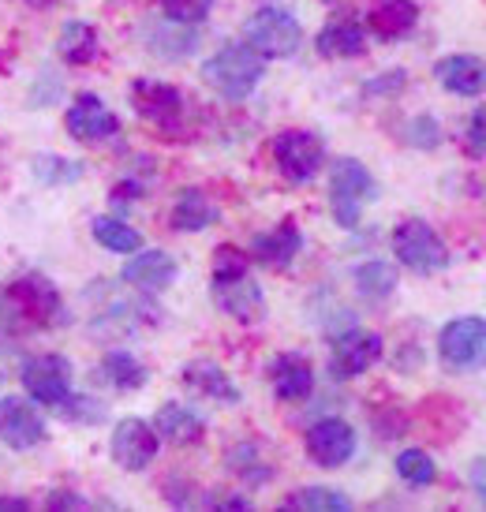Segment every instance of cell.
<instances>
[{
	"mask_svg": "<svg viewBox=\"0 0 486 512\" xmlns=\"http://www.w3.org/2000/svg\"><path fill=\"white\" fill-rule=\"evenodd\" d=\"M184 385L195 397L217 400V404H240V385L232 382L225 367L214 359H191L184 367Z\"/></svg>",
	"mask_w": 486,
	"mask_h": 512,
	"instance_id": "cell-18",
	"label": "cell"
},
{
	"mask_svg": "<svg viewBox=\"0 0 486 512\" xmlns=\"http://www.w3.org/2000/svg\"><path fill=\"white\" fill-rule=\"evenodd\" d=\"M8 311H12V303H8V296H0V322L8 318Z\"/></svg>",
	"mask_w": 486,
	"mask_h": 512,
	"instance_id": "cell-43",
	"label": "cell"
},
{
	"mask_svg": "<svg viewBox=\"0 0 486 512\" xmlns=\"http://www.w3.org/2000/svg\"><path fill=\"white\" fill-rule=\"evenodd\" d=\"M415 19H419L415 0H374L371 12H367V27L374 30V38L397 42L415 27Z\"/></svg>",
	"mask_w": 486,
	"mask_h": 512,
	"instance_id": "cell-22",
	"label": "cell"
},
{
	"mask_svg": "<svg viewBox=\"0 0 486 512\" xmlns=\"http://www.w3.org/2000/svg\"><path fill=\"white\" fill-rule=\"evenodd\" d=\"M0 441L23 453V449H34L45 441V423L42 415L30 408L27 400L19 397H4L0 400Z\"/></svg>",
	"mask_w": 486,
	"mask_h": 512,
	"instance_id": "cell-14",
	"label": "cell"
},
{
	"mask_svg": "<svg viewBox=\"0 0 486 512\" xmlns=\"http://www.w3.org/2000/svg\"><path fill=\"white\" fill-rule=\"evenodd\" d=\"M468 479H472V490L479 494V501L486 505V456H483V460H475L472 475H468Z\"/></svg>",
	"mask_w": 486,
	"mask_h": 512,
	"instance_id": "cell-39",
	"label": "cell"
},
{
	"mask_svg": "<svg viewBox=\"0 0 486 512\" xmlns=\"http://www.w3.org/2000/svg\"><path fill=\"white\" fill-rule=\"evenodd\" d=\"M154 430H158V438H165L169 445H199L202 438H206V423H202V415H195L191 408H184V404H176V400H169V404H161L158 415H154Z\"/></svg>",
	"mask_w": 486,
	"mask_h": 512,
	"instance_id": "cell-21",
	"label": "cell"
},
{
	"mask_svg": "<svg viewBox=\"0 0 486 512\" xmlns=\"http://www.w3.org/2000/svg\"><path fill=\"white\" fill-rule=\"evenodd\" d=\"M273 161L288 184H307V180H315L326 161V143L315 131H281L273 139Z\"/></svg>",
	"mask_w": 486,
	"mask_h": 512,
	"instance_id": "cell-7",
	"label": "cell"
},
{
	"mask_svg": "<svg viewBox=\"0 0 486 512\" xmlns=\"http://www.w3.org/2000/svg\"><path fill=\"white\" fill-rule=\"evenodd\" d=\"M98 378L105 385L120 389V393H135V389H143L150 382L146 367L131 352H105V359L98 363Z\"/></svg>",
	"mask_w": 486,
	"mask_h": 512,
	"instance_id": "cell-25",
	"label": "cell"
},
{
	"mask_svg": "<svg viewBox=\"0 0 486 512\" xmlns=\"http://www.w3.org/2000/svg\"><path fill=\"white\" fill-rule=\"evenodd\" d=\"M229 468L236 471V475H243L247 483H266L273 471L258 460V449L255 445H240V449H232L229 453Z\"/></svg>",
	"mask_w": 486,
	"mask_h": 512,
	"instance_id": "cell-34",
	"label": "cell"
},
{
	"mask_svg": "<svg viewBox=\"0 0 486 512\" xmlns=\"http://www.w3.org/2000/svg\"><path fill=\"white\" fill-rule=\"evenodd\" d=\"M356 453V430L344 419H318L315 427L307 430V456L318 468H341Z\"/></svg>",
	"mask_w": 486,
	"mask_h": 512,
	"instance_id": "cell-13",
	"label": "cell"
},
{
	"mask_svg": "<svg viewBox=\"0 0 486 512\" xmlns=\"http://www.w3.org/2000/svg\"><path fill=\"white\" fill-rule=\"evenodd\" d=\"M161 12L169 23H180V27H195L206 15L214 12V0H161Z\"/></svg>",
	"mask_w": 486,
	"mask_h": 512,
	"instance_id": "cell-32",
	"label": "cell"
},
{
	"mask_svg": "<svg viewBox=\"0 0 486 512\" xmlns=\"http://www.w3.org/2000/svg\"><path fill=\"white\" fill-rule=\"evenodd\" d=\"M378 359H382V337L371 329H348L329 348V374L348 382V378L367 374Z\"/></svg>",
	"mask_w": 486,
	"mask_h": 512,
	"instance_id": "cell-8",
	"label": "cell"
},
{
	"mask_svg": "<svg viewBox=\"0 0 486 512\" xmlns=\"http://www.w3.org/2000/svg\"><path fill=\"white\" fill-rule=\"evenodd\" d=\"M270 385L277 400H285V404H300L315 393V367L307 363L303 356L296 352H285V356H277L270 363Z\"/></svg>",
	"mask_w": 486,
	"mask_h": 512,
	"instance_id": "cell-16",
	"label": "cell"
},
{
	"mask_svg": "<svg viewBox=\"0 0 486 512\" xmlns=\"http://www.w3.org/2000/svg\"><path fill=\"white\" fill-rule=\"evenodd\" d=\"M438 356L442 367L453 374H472L486 367V318H453L438 333Z\"/></svg>",
	"mask_w": 486,
	"mask_h": 512,
	"instance_id": "cell-4",
	"label": "cell"
},
{
	"mask_svg": "<svg viewBox=\"0 0 486 512\" xmlns=\"http://www.w3.org/2000/svg\"><path fill=\"white\" fill-rule=\"evenodd\" d=\"M131 105L135 113L158 124V128H176L180 116H184V94L169 83H158V79H135L131 83Z\"/></svg>",
	"mask_w": 486,
	"mask_h": 512,
	"instance_id": "cell-12",
	"label": "cell"
},
{
	"mask_svg": "<svg viewBox=\"0 0 486 512\" xmlns=\"http://www.w3.org/2000/svg\"><path fill=\"white\" fill-rule=\"evenodd\" d=\"M120 277H124L131 288L158 292V288H169L172 281H176V258L165 255V251H143V247H139V255L120 270Z\"/></svg>",
	"mask_w": 486,
	"mask_h": 512,
	"instance_id": "cell-19",
	"label": "cell"
},
{
	"mask_svg": "<svg viewBox=\"0 0 486 512\" xmlns=\"http://www.w3.org/2000/svg\"><path fill=\"white\" fill-rule=\"evenodd\" d=\"M393 255L401 262L404 270L412 273H442L449 266V247L442 243V236L419 221V217H408L401 225L393 228Z\"/></svg>",
	"mask_w": 486,
	"mask_h": 512,
	"instance_id": "cell-3",
	"label": "cell"
},
{
	"mask_svg": "<svg viewBox=\"0 0 486 512\" xmlns=\"http://www.w3.org/2000/svg\"><path fill=\"white\" fill-rule=\"evenodd\" d=\"M434 79L460 98H479L486 90V60L472 53H457V57H442L434 64Z\"/></svg>",
	"mask_w": 486,
	"mask_h": 512,
	"instance_id": "cell-17",
	"label": "cell"
},
{
	"mask_svg": "<svg viewBox=\"0 0 486 512\" xmlns=\"http://www.w3.org/2000/svg\"><path fill=\"white\" fill-rule=\"evenodd\" d=\"M356 288L359 296L382 303V299H389L397 292V270L389 262H382V258H371V262L356 266Z\"/></svg>",
	"mask_w": 486,
	"mask_h": 512,
	"instance_id": "cell-29",
	"label": "cell"
},
{
	"mask_svg": "<svg viewBox=\"0 0 486 512\" xmlns=\"http://www.w3.org/2000/svg\"><path fill=\"white\" fill-rule=\"evenodd\" d=\"M90 232H94V240H98L105 251H113V255H135V251L143 247V236L131 225H124L120 217H94Z\"/></svg>",
	"mask_w": 486,
	"mask_h": 512,
	"instance_id": "cell-27",
	"label": "cell"
},
{
	"mask_svg": "<svg viewBox=\"0 0 486 512\" xmlns=\"http://www.w3.org/2000/svg\"><path fill=\"white\" fill-rule=\"evenodd\" d=\"M64 124H68V135L79 143H109L113 135H120V120L98 94H79L68 105Z\"/></svg>",
	"mask_w": 486,
	"mask_h": 512,
	"instance_id": "cell-11",
	"label": "cell"
},
{
	"mask_svg": "<svg viewBox=\"0 0 486 512\" xmlns=\"http://www.w3.org/2000/svg\"><path fill=\"white\" fill-rule=\"evenodd\" d=\"M0 509H30V501H23V498H0Z\"/></svg>",
	"mask_w": 486,
	"mask_h": 512,
	"instance_id": "cell-42",
	"label": "cell"
},
{
	"mask_svg": "<svg viewBox=\"0 0 486 512\" xmlns=\"http://www.w3.org/2000/svg\"><path fill=\"white\" fill-rule=\"evenodd\" d=\"M374 199V176L363 161L341 157L329 169V210L341 228H356L363 217V206Z\"/></svg>",
	"mask_w": 486,
	"mask_h": 512,
	"instance_id": "cell-2",
	"label": "cell"
},
{
	"mask_svg": "<svg viewBox=\"0 0 486 512\" xmlns=\"http://www.w3.org/2000/svg\"><path fill=\"white\" fill-rule=\"evenodd\" d=\"M57 412L68 419V423H101L105 419V404H98L94 397H75V393H68V397L57 404Z\"/></svg>",
	"mask_w": 486,
	"mask_h": 512,
	"instance_id": "cell-35",
	"label": "cell"
},
{
	"mask_svg": "<svg viewBox=\"0 0 486 512\" xmlns=\"http://www.w3.org/2000/svg\"><path fill=\"white\" fill-rule=\"evenodd\" d=\"M404 143L415 146V150H434V146L442 143V128H438V120L434 116H415L404 124Z\"/></svg>",
	"mask_w": 486,
	"mask_h": 512,
	"instance_id": "cell-36",
	"label": "cell"
},
{
	"mask_svg": "<svg viewBox=\"0 0 486 512\" xmlns=\"http://www.w3.org/2000/svg\"><path fill=\"white\" fill-rule=\"evenodd\" d=\"M397 475H401L408 486H430L434 479H438V468H434V460H430V453H423V449H404L401 456H397Z\"/></svg>",
	"mask_w": 486,
	"mask_h": 512,
	"instance_id": "cell-31",
	"label": "cell"
},
{
	"mask_svg": "<svg viewBox=\"0 0 486 512\" xmlns=\"http://www.w3.org/2000/svg\"><path fill=\"white\" fill-rule=\"evenodd\" d=\"M243 273H251V255H243L232 243H221L214 251V281H236Z\"/></svg>",
	"mask_w": 486,
	"mask_h": 512,
	"instance_id": "cell-33",
	"label": "cell"
},
{
	"mask_svg": "<svg viewBox=\"0 0 486 512\" xmlns=\"http://www.w3.org/2000/svg\"><path fill=\"white\" fill-rule=\"evenodd\" d=\"M300 247H303L300 228L292 225V221H281L273 232H262V236H255V243H251V255H255V262L270 266V270H285V266H292V258L300 255Z\"/></svg>",
	"mask_w": 486,
	"mask_h": 512,
	"instance_id": "cell-20",
	"label": "cell"
},
{
	"mask_svg": "<svg viewBox=\"0 0 486 512\" xmlns=\"http://www.w3.org/2000/svg\"><path fill=\"white\" fill-rule=\"evenodd\" d=\"M404 86H408V75L401 68H393V72L378 75L371 83H363V94H401Z\"/></svg>",
	"mask_w": 486,
	"mask_h": 512,
	"instance_id": "cell-38",
	"label": "cell"
},
{
	"mask_svg": "<svg viewBox=\"0 0 486 512\" xmlns=\"http://www.w3.org/2000/svg\"><path fill=\"white\" fill-rule=\"evenodd\" d=\"M8 303L15 314H23L30 326H64L68 311H64V299H60L57 285L42 277V273H27L12 281L8 288Z\"/></svg>",
	"mask_w": 486,
	"mask_h": 512,
	"instance_id": "cell-6",
	"label": "cell"
},
{
	"mask_svg": "<svg viewBox=\"0 0 486 512\" xmlns=\"http://www.w3.org/2000/svg\"><path fill=\"white\" fill-rule=\"evenodd\" d=\"M49 509H83V498H75L68 490H57V494L49 498Z\"/></svg>",
	"mask_w": 486,
	"mask_h": 512,
	"instance_id": "cell-40",
	"label": "cell"
},
{
	"mask_svg": "<svg viewBox=\"0 0 486 512\" xmlns=\"http://www.w3.org/2000/svg\"><path fill=\"white\" fill-rule=\"evenodd\" d=\"M158 430H154V423H146V419H135V415H128V419H120L113 430V460L116 468L124 471H146L150 464H154V456H158Z\"/></svg>",
	"mask_w": 486,
	"mask_h": 512,
	"instance_id": "cell-9",
	"label": "cell"
},
{
	"mask_svg": "<svg viewBox=\"0 0 486 512\" xmlns=\"http://www.w3.org/2000/svg\"><path fill=\"white\" fill-rule=\"evenodd\" d=\"M30 172H34V180L45 187H68V184H75V180H83V165L60 154H34L30 157Z\"/></svg>",
	"mask_w": 486,
	"mask_h": 512,
	"instance_id": "cell-28",
	"label": "cell"
},
{
	"mask_svg": "<svg viewBox=\"0 0 486 512\" xmlns=\"http://www.w3.org/2000/svg\"><path fill=\"white\" fill-rule=\"evenodd\" d=\"M303 42L300 23L285 12V8H258L247 23H243V45H251L258 57L281 60L292 57Z\"/></svg>",
	"mask_w": 486,
	"mask_h": 512,
	"instance_id": "cell-5",
	"label": "cell"
},
{
	"mask_svg": "<svg viewBox=\"0 0 486 512\" xmlns=\"http://www.w3.org/2000/svg\"><path fill=\"white\" fill-rule=\"evenodd\" d=\"M214 303L221 311L236 318V322H262V314H266V296H262V288L251 281V273H243L236 281H214Z\"/></svg>",
	"mask_w": 486,
	"mask_h": 512,
	"instance_id": "cell-15",
	"label": "cell"
},
{
	"mask_svg": "<svg viewBox=\"0 0 486 512\" xmlns=\"http://www.w3.org/2000/svg\"><path fill=\"white\" fill-rule=\"evenodd\" d=\"M464 146H468V154L486 157V105H479V109L468 116V128H464Z\"/></svg>",
	"mask_w": 486,
	"mask_h": 512,
	"instance_id": "cell-37",
	"label": "cell"
},
{
	"mask_svg": "<svg viewBox=\"0 0 486 512\" xmlns=\"http://www.w3.org/2000/svg\"><path fill=\"white\" fill-rule=\"evenodd\" d=\"M0 382H4V374H0Z\"/></svg>",
	"mask_w": 486,
	"mask_h": 512,
	"instance_id": "cell-44",
	"label": "cell"
},
{
	"mask_svg": "<svg viewBox=\"0 0 486 512\" xmlns=\"http://www.w3.org/2000/svg\"><path fill=\"white\" fill-rule=\"evenodd\" d=\"M266 75V57H258L251 45H225L202 64V79L221 98L243 101L255 94V86Z\"/></svg>",
	"mask_w": 486,
	"mask_h": 512,
	"instance_id": "cell-1",
	"label": "cell"
},
{
	"mask_svg": "<svg viewBox=\"0 0 486 512\" xmlns=\"http://www.w3.org/2000/svg\"><path fill=\"white\" fill-rule=\"evenodd\" d=\"M23 389L38 404H53L57 408L60 400L72 393V363L64 356H34L23 363Z\"/></svg>",
	"mask_w": 486,
	"mask_h": 512,
	"instance_id": "cell-10",
	"label": "cell"
},
{
	"mask_svg": "<svg viewBox=\"0 0 486 512\" xmlns=\"http://www.w3.org/2000/svg\"><path fill=\"white\" fill-rule=\"evenodd\" d=\"M281 509H300V512H348L352 501L344 498L333 486H303L292 498L281 501Z\"/></svg>",
	"mask_w": 486,
	"mask_h": 512,
	"instance_id": "cell-30",
	"label": "cell"
},
{
	"mask_svg": "<svg viewBox=\"0 0 486 512\" xmlns=\"http://www.w3.org/2000/svg\"><path fill=\"white\" fill-rule=\"evenodd\" d=\"M206 505H210V509H251V501L247 498H206Z\"/></svg>",
	"mask_w": 486,
	"mask_h": 512,
	"instance_id": "cell-41",
	"label": "cell"
},
{
	"mask_svg": "<svg viewBox=\"0 0 486 512\" xmlns=\"http://www.w3.org/2000/svg\"><path fill=\"white\" fill-rule=\"evenodd\" d=\"M217 206L202 191H195V187H187V191H180V199H176V206H172V228L176 232H202V228L217 225Z\"/></svg>",
	"mask_w": 486,
	"mask_h": 512,
	"instance_id": "cell-26",
	"label": "cell"
},
{
	"mask_svg": "<svg viewBox=\"0 0 486 512\" xmlns=\"http://www.w3.org/2000/svg\"><path fill=\"white\" fill-rule=\"evenodd\" d=\"M98 30L90 27V23H83V19H72V23H64L60 27V38H57V53L72 68H83V64H90V60H98Z\"/></svg>",
	"mask_w": 486,
	"mask_h": 512,
	"instance_id": "cell-24",
	"label": "cell"
},
{
	"mask_svg": "<svg viewBox=\"0 0 486 512\" xmlns=\"http://www.w3.org/2000/svg\"><path fill=\"white\" fill-rule=\"evenodd\" d=\"M318 53L329 60H348V57H363L367 53V34L356 19H329L326 27L318 30Z\"/></svg>",
	"mask_w": 486,
	"mask_h": 512,
	"instance_id": "cell-23",
	"label": "cell"
}]
</instances>
